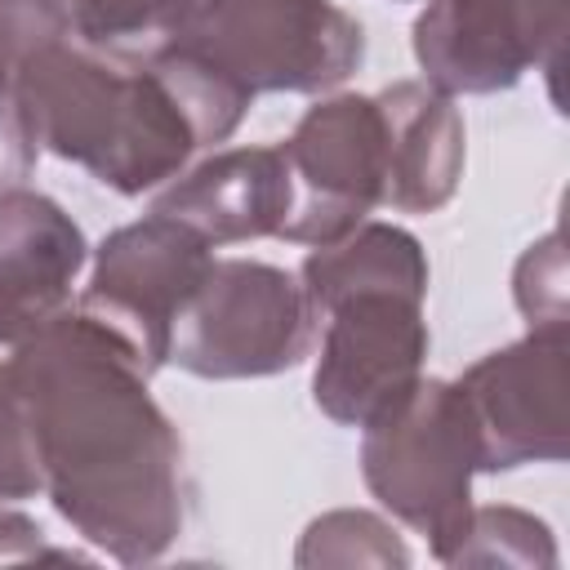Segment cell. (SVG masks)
I'll use <instances>...</instances> for the list:
<instances>
[{
    "instance_id": "6da1fadb",
    "label": "cell",
    "mask_w": 570,
    "mask_h": 570,
    "mask_svg": "<svg viewBox=\"0 0 570 570\" xmlns=\"http://www.w3.org/2000/svg\"><path fill=\"white\" fill-rule=\"evenodd\" d=\"M40 494L98 552L142 566L183 534V441L125 338L71 307L9 356Z\"/></svg>"
},
{
    "instance_id": "7a4b0ae2",
    "label": "cell",
    "mask_w": 570,
    "mask_h": 570,
    "mask_svg": "<svg viewBox=\"0 0 570 570\" xmlns=\"http://www.w3.org/2000/svg\"><path fill=\"white\" fill-rule=\"evenodd\" d=\"M13 98L40 151L80 165L120 196L178 178L205 147L200 111L165 53L116 62L58 36L22 58Z\"/></svg>"
},
{
    "instance_id": "3957f363",
    "label": "cell",
    "mask_w": 570,
    "mask_h": 570,
    "mask_svg": "<svg viewBox=\"0 0 570 570\" xmlns=\"http://www.w3.org/2000/svg\"><path fill=\"white\" fill-rule=\"evenodd\" d=\"M361 432L365 490L396 521L428 534L432 557L450 566L472 517V476L481 472L463 392L445 379H419Z\"/></svg>"
},
{
    "instance_id": "277c9868",
    "label": "cell",
    "mask_w": 570,
    "mask_h": 570,
    "mask_svg": "<svg viewBox=\"0 0 570 570\" xmlns=\"http://www.w3.org/2000/svg\"><path fill=\"white\" fill-rule=\"evenodd\" d=\"M174 45L245 98L325 94L365 58L361 22L334 0H196Z\"/></svg>"
},
{
    "instance_id": "5b68a950",
    "label": "cell",
    "mask_w": 570,
    "mask_h": 570,
    "mask_svg": "<svg viewBox=\"0 0 570 570\" xmlns=\"http://www.w3.org/2000/svg\"><path fill=\"white\" fill-rule=\"evenodd\" d=\"M316 312L294 272L254 258H214L169 330L178 370L196 379H267L312 347Z\"/></svg>"
},
{
    "instance_id": "8992f818",
    "label": "cell",
    "mask_w": 570,
    "mask_h": 570,
    "mask_svg": "<svg viewBox=\"0 0 570 570\" xmlns=\"http://www.w3.org/2000/svg\"><path fill=\"white\" fill-rule=\"evenodd\" d=\"M463 392L481 472L561 463L570 450V330L530 325L525 338L481 356L454 383Z\"/></svg>"
},
{
    "instance_id": "52a82bcc",
    "label": "cell",
    "mask_w": 570,
    "mask_h": 570,
    "mask_svg": "<svg viewBox=\"0 0 570 570\" xmlns=\"http://www.w3.org/2000/svg\"><path fill=\"white\" fill-rule=\"evenodd\" d=\"M294 200L281 223L289 245H330L383 205L387 151L374 94H334L307 107L281 142Z\"/></svg>"
},
{
    "instance_id": "ba28073f",
    "label": "cell",
    "mask_w": 570,
    "mask_h": 570,
    "mask_svg": "<svg viewBox=\"0 0 570 570\" xmlns=\"http://www.w3.org/2000/svg\"><path fill=\"white\" fill-rule=\"evenodd\" d=\"M312 401L338 428H370L419 379L428 361L423 298L405 289H361L325 312Z\"/></svg>"
},
{
    "instance_id": "9c48e42d",
    "label": "cell",
    "mask_w": 570,
    "mask_h": 570,
    "mask_svg": "<svg viewBox=\"0 0 570 570\" xmlns=\"http://www.w3.org/2000/svg\"><path fill=\"white\" fill-rule=\"evenodd\" d=\"M209 263L214 254L191 227L151 209L147 218L116 227L98 245L80 312L125 338L142 370L156 374L169 352L174 316L205 281Z\"/></svg>"
},
{
    "instance_id": "30bf717a",
    "label": "cell",
    "mask_w": 570,
    "mask_h": 570,
    "mask_svg": "<svg viewBox=\"0 0 570 570\" xmlns=\"http://www.w3.org/2000/svg\"><path fill=\"white\" fill-rule=\"evenodd\" d=\"M570 0H428L414 18V62L450 98L512 89L525 71H557Z\"/></svg>"
},
{
    "instance_id": "8fae6325",
    "label": "cell",
    "mask_w": 570,
    "mask_h": 570,
    "mask_svg": "<svg viewBox=\"0 0 570 570\" xmlns=\"http://www.w3.org/2000/svg\"><path fill=\"white\" fill-rule=\"evenodd\" d=\"M85 258V232L58 200L31 187L0 196V347H18L71 312Z\"/></svg>"
},
{
    "instance_id": "7c38bea8",
    "label": "cell",
    "mask_w": 570,
    "mask_h": 570,
    "mask_svg": "<svg viewBox=\"0 0 570 570\" xmlns=\"http://www.w3.org/2000/svg\"><path fill=\"white\" fill-rule=\"evenodd\" d=\"M294 200L281 147H227L196 169L169 178L156 214L191 227L209 249L276 236Z\"/></svg>"
},
{
    "instance_id": "4fadbf2b",
    "label": "cell",
    "mask_w": 570,
    "mask_h": 570,
    "mask_svg": "<svg viewBox=\"0 0 570 570\" xmlns=\"http://www.w3.org/2000/svg\"><path fill=\"white\" fill-rule=\"evenodd\" d=\"M383 111L387 183L383 205L401 214H436L463 178V116L450 94L428 80H396L374 94Z\"/></svg>"
},
{
    "instance_id": "5bb4252c",
    "label": "cell",
    "mask_w": 570,
    "mask_h": 570,
    "mask_svg": "<svg viewBox=\"0 0 570 570\" xmlns=\"http://www.w3.org/2000/svg\"><path fill=\"white\" fill-rule=\"evenodd\" d=\"M298 285L321 316L330 303L361 289H405L428 298V254L423 245L392 223H356L330 245H312L298 267Z\"/></svg>"
},
{
    "instance_id": "9a60e30c",
    "label": "cell",
    "mask_w": 570,
    "mask_h": 570,
    "mask_svg": "<svg viewBox=\"0 0 570 570\" xmlns=\"http://www.w3.org/2000/svg\"><path fill=\"white\" fill-rule=\"evenodd\" d=\"M49 4L67 40L116 62H147L165 53L196 13V0H49Z\"/></svg>"
},
{
    "instance_id": "2e32d148",
    "label": "cell",
    "mask_w": 570,
    "mask_h": 570,
    "mask_svg": "<svg viewBox=\"0 0 570 570\" xmlns=\"http://www.w3.org/2000/svg\"><path fill=\"white\" fill-rule=\"evenodd\" d=\"M298 566H405L410 552L396 530L374 512H325L303 530Z\"/></svg>"
},
{
    "instance_id": "e0dca14e",
    "label": "cell",
    "mask_w": 570,
    "mask_h": 570,
    "mask_svg": "<svg viewBox=\"0 0 570 570\" xmlns=\"http://www.w3.org/2000/svg\"><path fill=\"white\" fill-rule=\"evenodd\" d=\"M450 566H557L552 530L521 508H472Z\"/></svg>"
},
{
    "instance_id": "ac0fdd59",
    "label": "cell",
    "mask_w": 570,
    "mask_h": 570,
    "mask_svg": "<svg viewBox=\"0 0 570 570\" xmlns=\"http://www.w3.org/2000/svg\"><path fill=\"white\" fill-rule=\"evenodd\" d=\"M512 294L530 325H566V258L557 232H548L539 245L521 254Z\"/></svg>"
},
{
    "instance_id": "d6986e66",
    "label": "cell",
    "mask_w": 570,
    "mask_h": 570,
    "mask_svg": "<svg viewBox=\"0 0 570 570\" xmlns=\"http://www.w3.org/2000/svg\"><path fill=\"white\" fill-rule=\"evenodd\" d=\"M36 494H40V468L31 450V428H27L18 387L9 379V361H0V508Z\"/></svg>"
},
{
    "instance_id": "ffe728a7",
    "label": "cell",
    "mask_w": 570,
    "mask_h": 570,
    "mask_svg": "<svg viewBox=\"0 0 570 570\" xmlns=\"http://www.w3.org/2000/svg\"><path fill=\"white\" fill-rule=\"evenodd\" d=\"M58 36L62 27L49 0H0V85H13L22 58Z\"/></svg>"
},
{
    "instance_id": "44dd1931",
    "label": "cell",
    "mask_w": 570,
    "mask_h": 570,
    "mask_svg": "<svg viewBox=\"0 0 570 570\" xmlns=\"http://www.w3.org/2000/svg\"><path fill=\"white\" fill-rule=\"evenodd\" d=\"M36 138L27 129V116L13 98V85H0V196L13 187H27L36 169Z\"/></svg>"
},
{
    "instance_id": "7402d4cb",
    "label": "cell",
    "mask_w": 570,
    "mask_h": 570,
    "mask_svg": "<svg viewBox=\"0 0 570 570\" xmlns=\"http://www.w3.org/2000/svg\"><path fill=\"white\" fill-rule=\"evenodd\" d=\"M0 561H80V557L49 548L45 530L31 517L13 512V503H9V508H0Z\"/></svg>"
}]
</instances>
